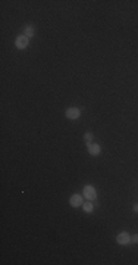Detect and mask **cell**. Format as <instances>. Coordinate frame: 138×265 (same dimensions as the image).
I'll return each mask as SVG.
<instances>
[{"mask_svg":"<svg viewBox=\"0 0 138 265\" xmlns=\"http://www.w3.org/2000/svg\"><path fill=\"white\" fill-rule=\"evenodd\" d=\"M84 196L88 199V200H94L96 196H97V193H96V189L93 186H85L84 187Z\"/></svg>","mask_w":138,"mask_h":265,"instance_id":"cell-1","label":"cell"},{"mask_svg":"<svg viewBox=\"0 0 138 265\" xmlns=\"http://www.w3.org/2000/svg\"><path fill=\"white\" fill-rule=\"evenodd\" d=\"M116 242L119 243V244H128V243L131 242V236H129L127 231H123V233H121V234H118Z\"/></svg>","mask_w":138,"mask_h":265,"instance_id":"cell-2","label":"cell"},{"mask_svg":"<svg viewBox=\"0 0 138 265\" xmlns=\"http://www.w3.org/2000/svg\"><path fill=\"white\" fill-rule=\"evenodd\" d=\"M79 115H81V111L78 107H69L66 111V117L69 119H77L79 118Z\"/></svg>","mask_w":138,"mask_h":265,"instance_id":"cell-3","label":"cell"},{"mask_svg":"<svg viewBox=\"0 0 138 265\" xmlns=\"http://www.w3.org/2000/svg\"><path fill=\"white\" fill-rule=\"evenodd\" d=\"M15 44H16L18 49H25V47L28 46V37H25V35H19V37H16Z\"/></svg>","mask_w":138,"mask_h":265,"instance_id":"cell-4","label":"cell"},{"mask_svg":"<svg viewBox=\"0 0 138 265\" xmlns=\"http://www.w3.org/2000/svg\"><path fill=\"white\" fill-rule=\"evenodd\" d=\"M69 203H71L73 208H78V206L82 205V198H81L79 194H72L71 199H69Z\"/></svg>","mask_w":138,"mask_h":265,"instance_id":"cell-5","label":"cell"},{"mask_svg":"<svg viewBox=\"0 0 138 265\" xmlns=\"http://www.w3.org/2000/svg\"><path fill=\"white\" fill-rule=\"evenodd\" d=\"M88 152H90V155H93V156L99 155L100 153V146L99 144H96V143H88Z\"/></svg>","mask_w":138,"mask_h":265,"instance_id":"cell-6","label":"cell"},{"mask_svg":"<svg viewBox=\"0 0 138 265\" xmlns=\"http://www.w3.org/2000/svg\"><path fill=\"white\" fill-rule=\"evenodd\" d=\"M34 34H35V30H34V27H31V25H27V27H25V30H24V35H25V37H33Z\"/></svg>","mask_w":138,"mask_h":265,"instance_id":"cell-7","label":"cell"},{"mask_svg":"<svg viewBox=\"0 0 138 265\" xmlns=\"http://www.w3.org/2000/svg\"><path fill=\"white\" fill-rule=\"evenodd\" d=\"M82 208H84L85 212H93L94 206H93V203H91V200H90V202H87V203H82Z\"/></svg>","mask_w":138,"mask_h":265,"instance_id":"cell-8","label":"cell"},{"mask_svg":"<svg viewBox=\"0 0 138 265\" xmlns=\"http://www.w3.org/2000/svg\"><path fill=\"white\" fill-rule=\"evenodd\" d=\"M84 140L87 141V143H91V140H93V133H85V135H84Z\"/></svg>","mask_w":138,"mask_h":265,"instance_id":"cell-9","label":"cell"},{"mask_svg":"<svg viewBox=\"0 0 138 265\" xmlns=\"http://www.w3.org/2000/svg\"><path fill=\"white\" fill-rule=\"evenodd\" d=\"M131 242H134V243H138V234H135V236H132V237H131Z\"/></svg>","mask_w":138,"mask_h":265,"instance_id":"cell-10","label":"cell"},{"mask_svg":"<svg viewBox=\"0 0 138 265\" xmlns=\"http://www.w3.org/2000/svg\"><path fill=\"white\" fill-rule=\"evenodd\" d=\"M134 211H135V212H138V205H135V206H134Z\"/></svg>","mask_w":138,"mask_h":265,"instance_id":"cell-11","label":"cell"}]
</instances>
